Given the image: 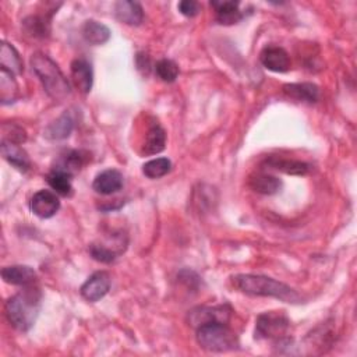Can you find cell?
Masks as SVG:
<instances>
[{"mask_svg":"<svg viewBox=\"0 0 357 357\" xmlns=\"http://www.w3.org/2000/svg\"><path fill=\"white\" fill-rule=\"evenodd\" d=\"M232 284L236 289L249 296L275 297L286 303H300V296L296 291L268 276L239 273L232 276Z\"/></svg>","mask_w":357,"mask_h":357,"instance_id":"obj_1","label":"cell"},{"mask_svg":"<svg viewBox=\"0 0 357 357\" xmlns=\"http://www.w3.org/2000/svg\"><path fill=\"white\" fill-rule=\"evenodd\" d=\"M42 295L38 289L25 286L24 291L14 295L6 301L5 312L9 323L19 331H29L39 315L41 310Z\"/></svg>","mask_w":357,"mask_h":357,"instance_id":"obj_2","label":"cell"},{"mask_svg":"<svg viewBox=\"0 0 357 357\" xmlns=\"http://www.w3.org/2000/svg\"><path fill=\"white\" fill-rule=\"evenodd\" d=\"M31 66L32 71L42 83L48 95L55 101L66 99L71 90L67 78L59 69V66L45 53L36 52L31 56Z\"/></svg>","mask_w":357,"mask_h":357,"instance_id":"obj_3","label":"cell"},{"mask_svg":"<svg viewBox=\"0 0 357 357\" xmlns=\"http://www.w3.org/2000/svg\"><path fill=\"white\" fill-rule=\"evenodd\" d=\"M197 342L208 352H229L239 346L234 331L227 324L211 323L197 328Z\"/></svg>","mask_w":357,"mask_h":357,"instance_id":"obj_4","label":"cell"},{"mask_svg":"<svg viewBox=\"0 0 357 357\" xmlns=\"http://www.w3.org/2000/svg\"><path fill=\"white\" fill-rule=\"evenodd\" d=\"M289 328L291 321L284 311H267L257 319L256 339L280 341L285 338Z\"/></svg>","mask_w":357,"mask_h":357,"instance_id":"obj_5","label":"cell"},{"mask_svg":"<svg viewBox=\"0 0 357 357\" xmlns=\"http://www.w3.org/2000/svg\"><path fill=\"white\" fill-rule=\"evenodd\" d=\"M232 308L229 306L215 307H197L188 312V323L191 327L198 328L211 323L227 324L230 320Z\"/></svg>","mask_w":357,"mask_h":357,"instance_id":"obj_6","label":"cell"},{"mask_svg":"<svg viewBox=\"0 0 357 357\" xmlns=\"http://www.w3.org/2000/svg\"><path fill=\"white\" fill-rule=\"evenodd\" d=\"M29 208L34 215L41 219H49L60 210V200L55 191L39 190L36 191L29 203Z\"/></svg>","mask_w":357,"mask_h":357,"instance_id":"obj_7","label":"cell"},{"mask_svg":"<svg viewBox=\"0 0 357 357\" xmlns=\"http://www.w3.org/2000/svg\"><path fill=\"white\" fill-rule=\"evenodd\" d=\"M110 285H112L110 275L105 271H99L93 273L83 284L80 293L87 301L95 303L108 295V292L110 291Z\"/></svg>","mask_w":357,"mask_h":357,"instance_id":"obj_8","label":"cell"},{"mask_svg":"<svg viewBox=\"0 0 357 357\" xmlns=\"http://www.w3.org/2000/svg\"><path fill=\"white\" fill-rule=\"evenodd\" d=\"M260 60L265 69L273 73H286L291 69V58L281 47H267L260 55Z\"/></svg>","mask_w":357,"mask_h":357,"instance_id":"obj_9","label":"cell"},{"mask_svg":"<svg viewBox=\"0 0 357 357\" xmlns=\"http://www.w3.org/2000/svg\"><path fill=\"white\" fill-rule=\"evenodd\" d=\"M71 78L78 91L82 94H88L94 83V73L91 64L86 59H75L71 63Z\"/></svg>","mask_w":357,"mask_h":357,"instance_id":"obj_10","label":"cell"},{"mask_svg":"<svg viewBox=\"0 0 357 357\" xmlns=\"http://www.w3.org/2000/svg\"><path fill=\"white\" fill-rule=\"evenodd\" d=\"M122 187L123 175L116 169H106L101 172L93 183V188L102 195H110L113 193H117Z\"/></svg>","mask_w":357,"mask_h":357,"instance_id":"obj_11","label":"cell"},{"mask_svg":"<svg viewBox=\"0 0 357 357\" xmlns=\"http://www.w3.org/2000/svg\"><path fill=\"white\" fill-rule=\"evenodd\" d=\"M2 278L6 284L16 286H31L36 281V272L27 265H13L2 269Z\"/></svg>","mask_w":357,"mask_h":357,"instance_id":"obj_12","label":"cell"},{"mask_svg":"<svg viewBox=\"0 0 357 357\" xmlns=\"http://www.w3.org/2000/svg\"><path fill=\"white\" fill-rule=\"evenodd\" d=\"M75 126V117L71 112H64L60 117H58L55 122H52L47 130H45V137L48 140L59 141L67 138L71 132L74 130Z\"/></svg>","mask_w":357,"mask_h":357,"instance_id":"obj_13","label":"cell"},{"mask_svg":"<svg viewBox=\"0 0 357 357\" xmlns=\"http://www.w3.org/2000/svg\"><path fill=\"white\" fill-rule=\"evenodd\" d=\"M116 19L127 25H140L144 20L143 8L137 2H129V0H122L117 2L114 6Z\"/></svg>","mask_w":357,"mask_h":357,"instance_id":"obj_14","label":"cell"},{"mask_svg":"<svg viewBox=\"0 0 357 357\" xmlns=\"http://www.w3.org/2000/svg\"><path fill=\"white\" fill-rule=\"evenodd\" d=\"M2 155L5 160L21 172H27L31 167L28 153L19 145L10 141H2Z\"/></svg>","mask_w":357,"mask_h":357,"instance_id":"obj_15","label":"cell"},{"mask_svg":"<svg viewBox=\"0 0 357 357\" xmlns=\"http://www.w3.org/2000/svg\"><path fill=\"white\" fill-rule=\"evenodd\" d=\"M249 186L251 187V190H254L258 194L271 195L281 190L282 182L273 175H269L265 172H258V173H254L250 176Z\"/></svg>","mask_w":357,"mask_h":357,"instance_id":"obj_16","label":"cell"},{"mask_svg":"<svg viewBox=\"0 0 357 357\" xmlns=\"http://www.w3.org/2000/svg\"><path fill=\"white\" fill-rule=\"evenodd\" d=\"M215 9L217 21L223 25H233L243 20V13L237 2H211Z\"/></svg>","mask_w":357,"mask_h":357,"instance_id":"obj_17","label":"cell"},{"mask_svg":"<svg viewBox=\"0 0 357 357\" xmlns=\"http://www.w3.org/2000/svg\"><path fill=\"white\" fill-rule=\"evenodd\" d=\"M284 93L296 99L308 103H314L320 99V88L311 83H299V84H286L284 86Z\"/></svg>","mask_w":357,"mask_h":357,"instance_id":"obj_18","label":"cell"},{"mask_svg":"<svg viewBox=\"0 0 357 357\" xmlns=\"http://www.w3.org/2000/svg\"><path fill=\"white\" fill-rule=\"evenodd\" d=\"M265 165L271 169L281 171L286 175H306L310 171V165L301 161H295V160H284L280 156H269L265 161Z\"/></svg>","mask_w":357,"mask_h":357,"instance_id":"obj_19","label":"cell"},{"mask_svg":"<svg viewBox=\"0 0 357 357\" xmlns=\"http://www.w3.org/2000/svg\"><path fill=\"white\" fill-rule=\"evenodd\" d=\"M167 145V133L165 130L158 125H152L147 134H145V140H144V153L145 155H155V153H160L165 149Z\"/></svg>","mask_w":357,"mask_h":357,"instance_id":"obj_20","label":"cell"},{"mask_svg":"<svg viewBox=\"0 0 357 357\" xmlns=\"http://www.w3.org/2000/svg\"><path fill=\"white\" fill-rule=\"evenodd\" d=\"M83 36L88 44L98 47L109 41L110 29L102 23H98L95 20H88L83 25Z\"/></svg>","mask_w":357,"mask_h":357,"instance_id":"obj_21","label":"cell"},{"mask_svg":"<svg viewBox=\"0 0 357 357\" xmlns=\"http://www.w3.org/2000/svg\"><path fill=\"white\" fill-rule=\"evenodd\" d=\"M0 66L14 75L21 74L24 70V64L20 53L13 45L8 42H2V48H0Z\"/></svg>","mask_w":357,"mask_h":357,"instance_id":"obj_22","label":"cell"},{"mask_svg":"<svg viewBox=\"0 0 357 357\" xmlns=\"http://www.w3.org/2000/svg\"><path fill=\"white\" fill-rule=\"evenodd\" d=\"M19 97V86L14 80V74L0 69V99L3 105L13 103Z\"/></svg>","mask_w":357,"mask_h":357,"instance_id":"obj_23","label":"cell"},{"mask_svg":"<svg viewBox=\"0 0 357 357\" xmlns=\"http://www.w3.org/2000/svg\"><path fill=\"white\" fill-rule=\"evenodd\" d=\"M84 165V156L80 151H67L64 155H60V160L55 169L69 173L71 177L80 172Z\"/></svg>","mask_w":357,"mask_h":357,"instance_id":"obj_24","label":"cell"},{"mask_svg":"<svg viewBox=\"0 0 357 357\" xmlns=\"http://www.w3.org/2000/svg\"><path fill=\"white\" fill-rule=\"evenodd\" d=\"M47 182L51 186V188L58 194V195H63L67 197L71 194L73 191V186H71V176L63 171L59 169H52L51 173L47 176Z\"/></svg>","mask_w":357,"mask_h":357,"instance_id":"obj_25","label":"cell"},{"mask_svg":"<svg viewBox=\"0 0 357 357\" xmlns=\"http://www.w3.org/2000/svg\"><path fill=\"white\" fill-rule=\"evenodd\" d=\"M172 169V162L168 158H155L143 165V173L148 179H160L168 175Z\"/></svg>","mask_w":357,"mask_h":357,"instance_id":"obj_26","label":"cell"},{"mask_svg":"<svg viewBox=\"0 0 357 357\" xmlns=\"http://www.w3.org/2000/svg\"><path fill=\"white\" fill-rule=\"evenodd\" d=\"M28 35L35 38H45L49 34V20L44 16H31L23 23Z\"/></svg>","mask_w":357,"mask_h":357,"instance_id":"obj_27","label":"cell"},{"mask_svg":"<svg viewBox=\"0 0 357 357\" xmlns=\"http://www.w3.org/2000/svg\"><path fill=\"white\" fill-rule=\"evenodd\" d=\"M156 75L165 83H173L179 75V66L171 59H162L155 66Z\"/></svg>","mask_w":357,"mask_h":357,"instance_id":"obj_28","label":"cell"},{"mask_svg":"<svg viewBox=\"0 0 357 357\" xmlns=\"http://www.w3.org/2000/svg\"><path fill=\"white\" fill-rule=\"evenodd\" d=\"M90 254L93 256L94 260L103 262V264H109L119 257L116 253H113L110 249H108L103 243H93L90 246Z\"/></svg>","mask_w":357,"mask_h":357,"instance_id":"obj_29","label":"cell"},{"mask_svg":"<svg viewBox=\"0 0 357 357\" xmlns=\"http://www.w3.org/2000/svg\"><path fill=\"white\" fill-rule=\"evenodd\" d=\"M177 9L186 17H195L201 12L200 3L194 2V0H183V2H180L177 5Z\"/></svg>","mask_w":357,"mask_h":357,"instance_id":"obj_30","label":"cell"}]
</instances>
